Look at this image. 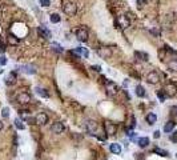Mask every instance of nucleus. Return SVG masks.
<instances>
[{
  "label": "nucleus",
  "mask_w": 177,
  "mask_h": 160,
  "mask_svg": "<svg viewBox=\"0 0 177 160\" xmlns=\"http://www.w3.org/2000/svg\"><path fill=\"white\" fill-rule=\"evenodd\" d=\"M63 11L65 12L68 16H73L77 12V7H76V4L73 3V1H71V0H64Z\"/></svg>",
  "instance_id": "nucleus-1"
},
{
  "label": "nucleus",
  "mask_w": 177,
  "mask_h": 160,
  "mask_svg": "<svg viewBox=\"0 0 177 160\" xmlns=\"http://www.w3.org/2000/svg\"><path fill=\"white\" fill-rule=\"evenodd\" d=\"M31 95L28 94V92H20L17 95V98H16V102L19 103V104H28V103H31Z\"/></svg>",
  "instance_id": "nucleus-2"
},
{
  "label": "nucleus",
  "mask_w": 177,
  "mask_h": 160,
  "mask_svg": "<svg viewBox=\"0 0 177 160\" xmlns=\"http://www.w3.org/2000/svg\"><path fill=\"white\" fill-rule=\"evenodd\" d=\"M164 91H165L166 96H174V95L177 94V86L174 84V83L169 82V83H166V84H165Z\"/></svg>",
  "instance_id": "nucleus-3"
},
{
  "label": "nucleus",
  "mask_w": 177,
  "mask_h": 160,
  "mask_svg": "<svg viewBox=\"0 0 177 160\" xmlns=\"http://www.w3.org/2000/svg\"><path fill=\"white\" fill-rule=\"evenodd\" d=\"M146 82L149 83V84H157V83L160 82V75H158V72L150 71L149 74L146 75Z\"/></svg>",
  "instance_id": "nucleus-4"
},
{
  "label": "nucleus",
  "mask_w": 177,
  "mask_h": 160,
  "mask_svg": "<svg viewBox=\"0 0 177 160\" xmlns=\"http://www.w3.org/2000/svg\"><path fill=\"white\" fill-rule=\"evenodd\" d=\"M104 128H105V133H108L109 136L115 135L116 131H117V125L112 121H105L104 123Z\"/></svg>",
  "instance_id": "nucleus-5"
},
{
  "label": "nucleus",
  "mask_w": 177,
  "mask_h": 160,
  "mask_svg": "<svg viewBox=\"0 0 177 160\" xmlns=\"http://www.w3.org/2000/svg\"><path fill=\"white\" fill-rule=\"evenodd\" d=\"M47 123H48V116H47V113L40 112V113H37V115L35 116V124L45 125Z\"/></svg>",
  "instance_id": "nucleus-6"
},
{
  "label": "nucleus",
  "mask_w": 177,
  "mask_h": 160,
  "mask_svg": "<svg viewBox=\"0 0 177 160\" xmlns=\"http://www.w3.org/2000/svg\"><path fill=\"white\" fill-rule=\"evenodd\" d=\"M105 88H107V92L109 96H115V95L117 94V91H119L117 86H116L113 82H109V80H108L107 84H105Z\"/></svg>",
  "instance_id": "nucleus-7"
},
{
  "label": "nucleus",
  "mask_w": 177,
  "mask_h": 160,
  "mask_svg": "<svg viewBox=\"0 0 177 160\" xmlns=\"http://www.w3.org/2000/svg\"><path fill=\"white\" fill-rule=\"evenodd\" d=\"M85 129L88 131V133L95 135V132L97 131V123L95 120H87V123H85Z\"/></svg>",
  "instance_id": "nucleus-8"
},
{
  "label": "nucleus",
  "mask_w": 177,
  "mask_h": 160,
  "mask_svg": "<svg viewBox=\"0 0 177 160\" xmlns=\"http://www.w3.org/2000/svg\"><path fill=\"white\" fill-rule=\"evenodd\" d=\"M76 37L80 40V42H87V40H88V31H87L85 28H77Z\"/></svg>",
  "instance_id": "nucleus-9"
},
{
  "label": "nucleus",
  "mask_w": 177,
  "mask_h": 160,
  "mask_svg": "<svg viewBox=\"0 0 177 160\" xmlns=\"http://www.w3.org/2000/svg\"><path fill=\"white\" fill-rule=\"evenodd\" d=\"M64 129H65V127H64V124H63L61 121H56L53 125H52V128H51V131L53 133H63L64 132Z\"/></svg>",
  "instance_id": "nucleus-10"
},
{
  "label": "nucleus",
  "mask_w": 177,
  "mask_h": 160,
  "mask_svg": "<svg viewBox=\"0 0 177 160\" xmlns=\"http://www.w3.org/2000/svg\"><path fill=\"white\" fill-rule=\"evenodd\" d=\"M37 32H39V35L41 36V37H44V39H49L51 37V32L48 31V28L45 25H40L37 28Z\"/></svg>",
  "instance_id": "nucleus-11"
},
{
  "label": "nucleus",
  "mask_w": 177,
  "mask_h": 160,
  "mask_svg": "<svg viewBox=\"0 0 177 160\" xmlns=\"http://www.w3.org/2000/svg\"><path fill=\"white\" fill-rule=\"evenodd\" d=\"M99 55H100L101 58L103 59H109L112 56V51H111V48H105V47H103V48H99Z\"/></svg>",
  "instance_id": "nucleus-12"
},
{
  "label": "nucleus",
  "mask_w": 177,
  "mask_h": 160,
  "mask_svg": "<svg viewBox=\"0 0 177 160\" xmlns=\"http://www.w3.org/2000/svg\"><path fill=\"white\" fill-rule=\"evenodd\" d=\"M72 54H76V55H80V56H84L85 59L89 56V52L87 48H83V47H77L75 51H72Z\"/></svg>",
  "instance_id": "nucleus-13"
},
{
  "label": "nucleus",
  "mask_w": 177,
  "mask_h": 160,
  "mask_svg": "<svg viewBox=\"0 0 177 160\" xmlns=\"http://www.w3.org/2000/svg\"><path fill=\"white\" fill-rule=\"evenodd\" d=\"M16 79H17V76H16L15 72H9V75H8L7 78H5V84H8V86L15 84V83H16Z\"/></svg>",
  "instance_id": "nucleus-14"
},
{
  "label": "nucleus",
  "mask_w": 177,
  "mask_h": 160,
  "mask_svg": "<svg viewBox=\"0 0 177 160\" xmlns=\"http://www.w3.org/2000/svg\"><path fill=\"white\" fill-rule=\"evenodd\" d=\"M145 120H146V123L149 125H153L156 121H157V116H156V113H153V112H150V113H148L145 116Z\"/></svg>",
  "instance_id": "nucleus-15"
},
{
  "label": "nucleus",
  "mask_w": 177,
  "mask_h": 160,
  "mask_svg": "<svg viewBox=\"0 0 177 160\" xmlns=\"http://www.w3.org/2000/svg\"><path fill=\"white\" fill-rule=\"evenodd\" d=\"M109 151L115 155H119V153H121V145L117 144V143H113V144L109 145Z\"/></svg>",
  "instance_id": "nucleus-16"
},
{
  "label": "nucleus",
  "mask_w": 177,
  "mask_h": 160,
  "mask_svg": "<svg viewBox=\"0 0 177 160\" xmlns=\"http://www.w3.org/2000/svg\"><path fill=\"white\" fill-rule=\"evenodd\" d=\"M176 127V121H173V120H170V121H168L165 125H164V132H166V133H169V132H172L173 131V128Z\"/></svg>",
  "instance_id": "nucleus-17"
},
{
  "label": "nucleus",
  "mask_w": 177,
  "mask_h": 160,
  "mask_svg": "<svg viewBox=\"0 0 177 160\" xmlns=\"http://www.w3.org/2000/svg\"><path fill=\"white\" fill-rule=\"evenodd\" d=\"M135 56H136L137 59H140V60H142V62H148V60H149V55L145 54V52L136 51V52H135Z\"/></svg>",
  "instance_id": "nucleus-18"
},
{
  "label": "nucleus",
  "mask_w": 177,
  "mask_h": 160,
  "mask_svg": "<svg viewBox=\"0 0 177 160\" xmlns=\"http://www.w3.org/2000/svg\"><path fill=\"white\" fill-rule=\"evenodd\" d=\"M35 91H36V94L39 95V96H41V98H44V99H47V98H49V94L47 92L44 88H40V87H36L35 88Z\"/></svg>",
  "instance_id": "nucleus-19"
},
{
  "label": "nucleus",
  "mask_w": 177,
  "mask_h": 160,
  "mask_svg": "<svg viewBox=\"0 0 177 160\" xmlns=\"http://www.w3.org/2000/svg\"><path fill=\"white\" fill-rule=\"evenodd\" d=\"M137 144H139V147H141V148H145V147L149 145V139H148V137H140L139 140H137Z\"/></svg>",
  "instance_id": "nucleus-20"
},
{
  "label": "nucleus",
  "mask_w": 177,
  "mask_h": 160,
  "mask_svg": "<svg viewBox=\"0 0 177 160\" xmlns=\"http://www.w3.org/2000/svg\"><path fill=\"white\" fill-rule=\"evenodd\" d=\"M21 71L23 72H25V74H29V75H33L36 72V70H35V67L33 66H21Z\"/></svg>",
  "instance_id": "nucleus-21"
},
{
  "label": "nucleus",
  "mask_w": 177,
  "mask_h": 160,
  "mask_svg": "<svg viewBox=\"0 0 177 160\" xmlns=\"http://www.w3.org/2000/svg\"><path fill=\"white\" fill-rule=\"evenodd\" d=\"M136 95L139 96V98H145V88L142 86H137L136 87V90H135Z\"/></svg>",
  "instance_id": "nucleus-22"
},
{
  "label": "nucleus",
  "mask_w": 177,
  "mask_h": 160,
  "mask_svg": "<svg viewBox=\"0 0 177 160\" xmlns=\"http://www.w3.org/2000/svg\"><path fill=\"white\" fill-rule=\"evenodd\" d=\"M19 115L21 119H24V120H28L29 119V116H31V112L28 111V109H20L19 111Z\"/></svg>",
  "instance_id": "nucleus-23"
},
{
  "label": "nucleus",
  "mask_w": 177,
  "mask_h": 160,
  "mask_svg": "<svg viewBox=\"0 0 177 160\" xmlns=\"http://www.w3.org/2000/svg\"><path fill=\"white\" fill-rule=\"evenodd\" d=\"M19 37L17 36H15L13 33H9L8 35V42H9V44H12V46H16V44L19 43Z\"/></svg>",
  "instance_id": "nucleus-24"
},
{
  "label": "nucleus",
  "mask_w": 177,
  "mask_h": 160,
  "mask_svg": "<svg viewBox=\"0 0 177 160\" xmlns=\"http://www.w3.org/2000/svg\"><path fill=\"white\" fill-rule=\"evenodd\" d=\"M153 152L154 153H157V155H160V156H164V157H166L169 153L166 152L165 149H161V148H158V147H156V148L153 149Z\"/></svg>",
  "instance_id": "nucleus-25"
},
{
  "label": "nucleus",
  "mask_w": 177,
  "mask_h": 160,
  "mask_svg": "<svg viewBox=\"0 0 177 160\" xmlns=\"http://www.w3.org/2000/svg\"><path fill=\"white\" fill-rule=\"evenodd\" d=\"M157 98L160 99V102H165V99H166V94H165V91H164V90L157 91Z\"/></svg>",
  "instance_id": "nucleus-26"
},
{
  "label": "nucleus",
  "mask_w": 177,
  "mask_h": 160,
  "mask_svg": "<svg viewBox=\"0 0 177 160\" xmlns=\"http://www.w3.org/2000/svg\"><path fill=\"white\" fill-rule=\"evenodd\" d=\"M168 68H169V71H173V72H176V71H177V60H172V62H169V64H168Z\"/></svg>",
  "instance_id": "nucleus-27"
},
{
  "label": "nucleus",
  "mask_w": 177,
  "mask_h": 160,
  "mask_svg": "<svg viewBox=\"0 0 177 160\" xmlns=\"http://www.w3.org/2000/svg\"><path fill=\"white\" fill-rule=\"evenodd\" d=\"M51 47H52V50H53V51L57 52V54H63V51H64V50H63V48L60 47L57 43H52V44H51Z\"/></svg>",
  "instance_id": "nucleus-28"
},
{
  "label": "nucleus",
  "mask_w": 177,
  "mask_h": 160,
  "mask_svg": "<svg viewBox=\"0 0 177 160\" xmlns=\"http://www.w3.org/2000/svg\"><path fill=\"white\" fill-rule=\"evenodd\" d=\"M13 123H15V127L17 129H24V128H25V125L21 123V120H20V119H15V121H13Z\"/></svg>",
  "instance_id": "nucleus-29"
},
{
  "label": "nucleus",
  "mask_w": 177,
  "mask_h": 160,
  "mask_svg": "<svg viewBox=\"0 0 177 160\" xmlns=\"http://www.w3.org/2000/svg\"><path fill=\"white\" fill-rule=\"evenodd\" d=\"M49 20H51V23H59V21H60V16H59L57 13H52V15L49 16Z\"/></svg>",
  "instance_id": "nucleus-30"
},
{
  "label": "nucleus",
  "mask_w": 177,
  "mask_h": 160,
  "mask_svg": "<svg viewBox=\"0 0 177 160\" xmlns=\"http://www.w3.org/2000/svg\"><path fill=\"white\" fill-rule=\"evenodd\" d=\"M9 113H11V109L8 108V107H4V108L1 109V116L3 117H8L9 116Z\"/></svg>",
  "instance_id": "nucleus-31"
},
{
  "label": "nucleus",
  "mask_w": 177,
  "mask_h": 160,
  "mask_svg": "<svg viewBox=\"0 0 177 160\" xmlns=\"http://www.w3.org/2000/svg\"><path fill=\"white\" fill-rule=\"evenodd\" d=\"M119 23H121V28H127L128 27V20H125L124 17H120L119 19Z\"/></svg>",
  "instance_id": "nucleus-32"
},
{
  "label": "nucleus",
  "mask_w": 177,
  "mask_h": 160,
  "mask_svg": "<svg viewBox=\"0 0 177 160\" xmlns=\"http://www.w3.org/2000/svg\"><path fill=\"white\" fill-rule=\"evenodd\" d=\"M39 3H40L41 7H48L51 4V0H39Z\"/></svg>",
  "instance_id": "nucleus-33"
},
{
  "label": "nucleus",
  "mask_w": 177,
  "mask_h": 160,
  "mask_svg": "<svg viewBox=\"0 0 177 160\" xmlns=\"http://www.w3.org/2000/svg\"><path fill=\"white\" fill-rule=\"evenodd\" d=\"M169 139H170V141H173V143H177V131H174L173 133H170Z\"/></svg>",
  "instance_id": "nucleus-34"
},
{
  "label": "nucleus",
  "mask_w": 177,
  "mask_h": 160,
  "mask_svg": "<svg viewBox=\"0 0 177 160\" xmlns=\"http://www.w3.org/2000/svg\"><path fill=\"white\" fill-rule=\"evenodd\" d=\"M135 125H136V123H135V116H131V124H129V128L133 129V128H135Z\"/></svg>",
  "instance_id": "nucleus-35"
},
{
  "label": "nucleus",
  "mask_w": 177,
  "mask_h": 160,
  "mask_svg": "<svg viewBox=\"0 0 177 160\" xmlns=\"http://www.w3.org/2000/svg\"><path fill=\"white\" fill-rule=\"evenodd\" d=\"M7 64V59L4 56H0V66H5Z\"/></svg>",
  "instance_id": "nucleus-36"
},
{
  "label": "nucleus",
  "mask_w": 177,
  "mask_h": 160,
  "mask_svg": "<svg viewBox=\"0 0 177 160\" xmlns=\"http://www.w3.org/2000/svg\"><path fill=\"white\" fill-rule=\"evenodd\" d=\"M92 70L96 71V72H100V71H101V67L100 66H92Z\"/></svg>",
  "instance_id": "nucleus-37"
},
{
  "label": "nucleus",
  "mask_w": 177,
  "mask_h": 160,
  "mask_svg": "<svg viewBox=\"0 0 177 160\" xmlns=\"http://www.w3.org/2000/svg\"><path fill=\"white\" fill-rule=\"evenodd\" d=\"M160 135H161V133H160V131H154V132H153V137H154V139H158V137H160Z\"/></svg>",
  "instance_id": "nucleus-38"
},
{
  "label": "nucleus",
  "mask_w": 177,
  "mask_h": 160,
  "mask_svg": "<svg viewBox=\"0 0 177 160\" xmlns=\"http://www.w3.org/2000/svg\"><path fill=\"white\" fill-rule=\"evenodd\" d=\"M137 3H139L140 5H144V4L146 3V0H137Z\"/></svg>",
  "instance_id": "nucleus-39"
},
{
  "label": "nucleus",
  "mask_w": 177,
  "mask_h": 160,
  "mask_svg": "<svg viewBox=\"0 0 177 160\" xmlns=\"http://www.w3.org/2000/svg\"><path fill=\"white\" fill-rule=\"evenodd\" d=\"M128 84H129V82H128L127 79H125V82H124V87H128Z\"/></svg>",
  "instance_id": "nucleus-40"
},
{
  "label": "nucleus",
  "mask_w": 177,
  "mask_h": 160,
  "mask_svg": "<svg viewBox=\"0 0 177 160\" xmlns=\"http://www.w3.org/2000/svg\"><path fill=\"white\" fill-rule=\"evenodd\" d=\"M1 129H3V121L0 120V131H1Z\"/></svg>",
  "instance_id": "nucleus-41"
},
{
  "label": "nucleus",
  "mask_w": 177,
  "mask_h": 160,
  "mask_svg": "<svg viewBox=\"0 0 177 160\" xmlns=\"http://www.w3.org/2000/svg\"><path fill=\"white\" fill-rule=\"evenodd\" d=\"M176 157H177V155H176Z\"/></svg>",
  "instance_id": "nucleus-42"
}]
</instances>
